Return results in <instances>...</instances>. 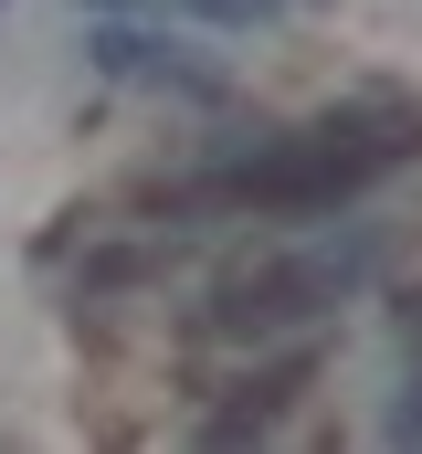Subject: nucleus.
<instances>
[{
  "label": "nucleus",
  "instance_id": "nucleus-1",
  "mask_svg": "<svg viewBox=\"0 0 422 454\" xmlns=\"http://www.w3.org/2000/svg\"><path fill=\"white\" fill-rule=\"evenodd\" d=\"M412 159H422V116L412 106H348V116H316V127H285V137H254L243 159H211L201 180H180V212L296 223V212H338V201L380 191Z\"/></svg>",
  "mask_w": 422,
  "mask_h": 454
},
{
  "label": "nucleus",
  "instance_id": "nucleus-2",
  "mask_svg": "<svg viewBox=\"0 0 422 454\" xmlns=\"http://www.w3.org/2000/svg\"><path fill=\"white\" fill-rule=\"evenodd\" d=\"M370 264H380L370 232H327V243H296V254H275V264H243L232 286H211L201 339H232V348L307 339V328H327V317L370 286Z\"/></svg>",
  "mask_w": 422,
  "mask_h": 454
},
{
  "label": "nucleus",
  "instance_id": "nucleus-3",
  "mask_svg": "<svg viewBox=\"0 0 422 454\" xmlns=\"http://www.w3.org/2000/svg\"><path fill=\"white\" fill-rule=\"evenodd\" d=\"M96 64L106 74H116V85H180V96H222V74H211V64H191V53H180V43H159V32H127V21H116V32H96Z\"/></svg>",
  "mask_w": 422,
  "mask_h": 454
},
{
  "label": "nucleus",
  "instance_id": "nucleus-4",
  "mask_svg": "<svg viewBox=\"0 0 422 454\" xmlns=\"http://www.w3.org/2000/svg\"><path fill=\"white\" fill-rule=\"evenodd\" d=\"M307 380H316V359H307V348H285V359H275L264 380H243V402L201 412V444H243V434H275V423H285V402H296Z\"/></svg>",
  "mask_w": 422,
  "mask_h": 454
},
{
  "label": "nucleus",
  "instance_id": "nucleus-5",
  "mask_svg": "<svg viewBox=\"0 0 422 454\" xmlns=\"http://www.w3.org/2000/svg\"><path fill=\"white\" fill-rule=\"evenodd\" d=\"M169 11H191V21H211V32H264V21H285L296 0H169Z\"/></svg>",
  "mask_w": 422,
  "mask_h": 454
},
{
  "label": "nucleus",
  "instance_id": "nucleus-6",
  "mask_svg": "<svg viewBox=\"0 0 422 454\" xmlns=\"http://www.w3.org/2000/svg\"><path fill=\"white\" fill-rule=\"evenodd\" d=\"M74 11H127V0H74Z\"/></svg>",
  "mask_w": 422,
  "mask_h": 454
},
{
  "label": "nucleus",
  "instance_id": "nucleus-7",
  "mask_svg": "<svg viewBox=\"0 0 422 454\" xmlns=\"http://www.w3.org/2000/svg\"><path fill=\"white\" fill-rule=\"evenodd\" d=\"M0 11H11V0H0Z\"/></svg>",
  "mask_w": 422,
  "mask_h": 454
}]
</instances>
